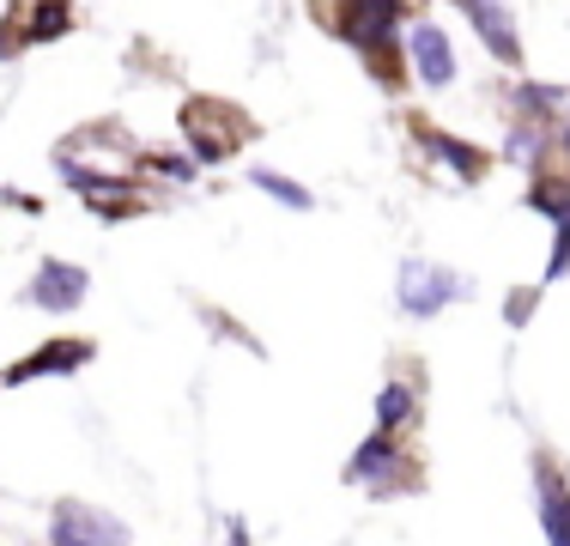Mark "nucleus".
<instances>
[{
    "instance_id": "f257e3e1",
    "label": "nucleus",
    "mask_w": 570,
    "mask_h": 546,
    "mask_svg": "<svg viewBox=\"0 0 570 546\" xmlns=\"http://www.w3.org/2000/svg\"><path fill=\"white\" fill-rule=\"evenodd\" d=\"M249 134H255L249 116L225 98H188L183 104V140H188V153H195V164H225Z\"/></svg>"
},
{
    "instance_id": "f03ea898",
    "label": "nucleus",
    "mask_w": 570,
    "mask_h": 546,
    "mask_svg": "<svg viewBox=\"0 0 570 546\" xmlns=\"http://www.w3.org/2000/svg\"><path fill=\"white\" fill-rule=\"evenodd\" d=\"M316 12L328 19V31L341 37V43L371 55V49L395 43V25H401L406 0H316Z\"/></svg>"
},
{
    "instance_id": "7ed1b4c3",
    "label": "nucleus",
    "mask_w": 570,
    "mask_h": 546,
    "mask_svg": "<svg viewBox=\"0 0 570 546\" xmlns=\"http://www.w3.org/2000/svg\"><path fill=\"white\" fill-rule=\"evenodd\" d=\"M461 292H468V285H461V273L431 267V262H406V267L395 273V298H401V310H406L413 322L443 316V310H450Z\"/></svg>"
},
{
    "instance_id": "20e7f679",
    "label": "nucleus",
    "mask_w": 570,
    "mask_h": 546,
    "mask_svg": "<svg viewBox=\"0 0 570 546\" xmlns=\"http://www.w3.org/2000/svg\"><path fill=\"white\" fill-rule=\"evenodd\" d=\"M86 292H91V273L73 267V262H56V255H49V262L37 267V280L24 285V298H31L37 310H56V316L79 310V304H86Z\"/></svg>"
},
{
    "instance_id": "39448f33",
    "label": "nucleus",
    "mask_w": 570,
    "mask_h": 546,
    "mask_svg": "<svg viewBox=\"0 0 570 546\" xmlns=\"http://www.w3.org/2000/svg\"><path fill=\"white\" fill-rule=\"evenodd\" d=\"M49 540L56 546H128L134 535L104 510H86V504H61L56 523H49Z\"/></svg>"
},
{
    "instance_id": "423d86ee",
    "label": "nucleus",
    "mask_w": 570,
    "mask_h": 546,
    "mask_svg": "<svg viewBox=\"0 0 570 546\" xmlns=\"http://www.w3.org/2000/svg\"><path fill=\"white\" fill-rule=\"evenodd\" d=\"M395 468H413V461H406V449L395 443V431H383V426H376V431L364 437L358 449H352V461H346V480H352V486L395 491V486H389V474H395Z\"/></svg>"
},
{
    "instance_id": "0eeeda50",
    "label": "nucleus",
    "mask_w": 570,
    "mask_h": 546,
    "mask_svg": "<svg viewBox=\"0 0 570 546\" xmlns=\"http://www.w3.org/2000/svg\"><path fill=\"white\" fill-rule=\"evenodd\" d=\"M455 7L468 12L473 37H480V43L492 49L504 67H515V61H522V37H515V12L504 7V0H455Z\"/></svg>"
},
{
    "instance_id": "6e6552de",
    "label": "nucleus",
    "mask_w": 570,
    "mask_h": 546,
    "mask_svg": "<svg viewBox=\"0 0 570 546\" xmlns=\"http://www.w3.org/2000/svg\"><path fill=\"white\" fill-rule=\"evenodd\" d=\"M406 61H413L419 86H431V91L455 86V49L438 25H413V31H406Z\"/></svg>"
},
{
    "instance_id": "1a4fd4ad",
    "label": "nucleus",
    "mask_w": 570,
    "mask_h": 546,
    "mask_svg": "<svg viewBox=\"0 0 570 546\" xmlns=\"http://www.w3.org/2000/svg\"><path fill=\"white\" fill-rule=\"evenodd\" d=\"M406 128H413V140L425 146L431 158L450 164V176H461V183H480V176L492 170V153H480V146H468V140H455V134H443L438 121H406Z\"/></svg>"
},
{
    "instance_id": "9d476101",
    "label": "nucleus",
    "mask_w": 570,
    "mask_h": 546,
    "mask_svg": "<svg viewBox=\"0 0 570 546\" xmlns=\"http://www.w3.org/2000/svg\"><path fill=\"white\" fill-rule=\"evenodd\" d=\"M79 364H91V340H49V347H37L31 359H19L0 382H31V377H67L79 371Z\"/></svg>"
},
{
    "instance_id": "9b49d317",
    "label": "nucleus",
    "mask_w": 570,
    "mask_h": 546,
    "mask_svg": "<svg viewBox=\"0 0 570 546\" xmlns=\"http://www.w3.org/2000/svg\"><path fill=\"white\" fill-rule=\"evenodd\" d=\"M534 491H540V528L552 546H570V486L552 461H534Z\"/></svg>"
},
{
    "instance_id": "f8f14e48",
    "label": "nucleus",
    "mask_w": 570,
    "mask_h": 546,
    "mask_svg": "<svg viewBox=\"0 0 570 546\" xmlns=\"http://www.w3.org/2000/svg\"><path fill=\"white\" fill-rule=\"evenodd\" d=\"M67 31H73V7L67 0H31L19 12V43H56Z\"/></svg>"
},
{
    "instance_id": "ddd939ff",
    "label": "nucleus",
    "mask_w": 570,
    "mask_h": 546,
    "mask_svg": "<svg viewBox=\"0 0 570 546\" xmlns=\"http://www.w3.org/2000/svg\"><path fill=\"white\" fill-rule=\"evenodd\" d=\"M413 419H419V389L413 382H383V394H376V426L406 431Z\"/></svg>"
},
{
    "instance_id": "4468645a",
    "label": "nucleus",
    "mask_w": 570,
    "mask_h": 546,
    "mask_svg": "<svg viewBox=\"0 0 570 546\" xmlns=\"http://www.w3.org/2000/svg\"><path fill=\"white\" fill-rule=\"evenodd\" d=\"M249 183H255V188H267L274 201H285L292 213H309V207H316V201H309V188H297L292 176H279V170H249Z\"/></svg>"
},
{
    "instance_id": "2eb2a0df",
    "label": "nucleus",
    "mask_w": 570,
    "mask_h": 546,
    "mask_svg": "<svg viewBox=\"0 0 570 546\" xmlns=\"http://www.w3.org/2000/svg\"><path fill=\"white\" fill-rule=\"evenodd\" d=\"M153 170H165V176H176V183H188L195 176V158H176V153H140Z\"/></svg>"
},
{
    "instance_id": "dca6fc26",
    "label": "nucleus",
    "mask_w": 570,
    "mask_h": 546,
    "mask_svg": "<svg viewBox=\"0 0 570 546\" xmlns=\"http://www.w3.org/2000/svg\"><path fill=\"white\" fill-rule=\"evenodd\" d=\"M510 158H522V153H534V121H522V128H510V146H504Z\"/></svg>"
},
{
    "instance_id": "f3484780",
    "label": "nucleus",
    "mask_w": 570,
    "mask_h": 546,
    "mask_svg": "<svg viewBox=\"0 0 570 546\" xmlns=\"http://www.w3.org/2000/svg\"><path fill=\"white\" fill-rule=\"evenodd\" d=\"M528 310H534V292H515V298H510V328H522Z\"/></svg>"
},
{
    "instance_id": "a211bd4d",
    "label": "nucleus",
    "mask_w": 570,
    "mask_h": 546,
    "mask_svg": "<svg viewBox=\"0 0 570 546\" xmlns=\"http://www.w3.org/2000/svg\"><path fill=\"white\" fill-rule=\"evenodd\" d=\"M12 49H19V43H12V37H0V61H7V55H12Z\"/></svg>"
},
{
    "instance_id": "6ab92c4d",
    "label": "nucleus",
    "mask_w": 570,
    "mask_h": 546,
    "mask_svg": "<svg viewBox=\"0 0 570 546\" xmlns=\"http://www.w3.org/2000/svg\"><path fill=\"white\" fill-rule=\"evenodd\" d=\"M564 158H570V128H564Z\"/></svg>"
}]
</instances>
